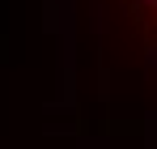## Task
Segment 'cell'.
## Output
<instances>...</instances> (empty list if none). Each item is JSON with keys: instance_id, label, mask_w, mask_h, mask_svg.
Here are the masks:
<instances>
[{"instance_id": "obj_1", "label": "cell", "mask_w": 157, "mask_h": 149, "mask_svg": "<svg viewBox=\"0 0 157 149\" xmlns=\"http://www.w3.org/2000/svg\"><path fill=\"white\" fill-rule=\"evenodd\" d=\"M140 13H144V17L157 26V0H140Z\"/></svg>"}]
</instances>
